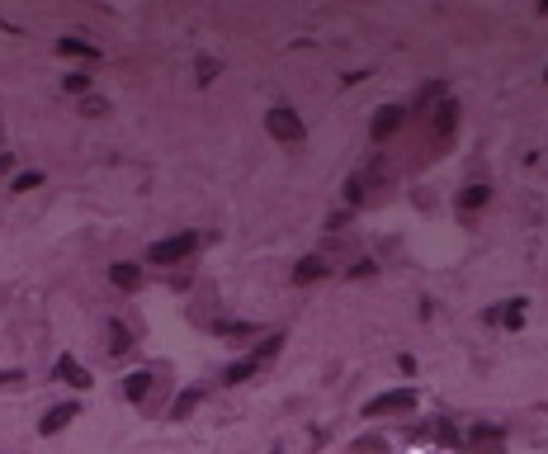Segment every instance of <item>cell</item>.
Instances as JSON below:
<instances>
[{"mask_svg": "<svg viewBox=\"0 0 548 454\" xmlns=\"http://www.w3.org/2000/svg\"><path fill=\"white\" fill-rule=\"evenodd\" d=\"M194 251H199V232H180V237L157 241V246L147 251V261H152V265H175V261H185V256H194Z\"/></svg>", "mask_w": 548, "mask_h": 454, "instance_id": "obj_1", "label": "cell"}, {"mask_svg": "<svg viewBox=\"0 0 548 454\" xmlns=\"http://www.w3.org/2000/svg\"><path fill=\"white\" fill-rule=\"evenodd\" d=\"M269 355H279V336H274V341H260V345L251 350V355H246V360H236V364H232V369H227L222 378H227V383H241V378H246V374H255V369H260V364L269 360Z\"/></svg>", "mask_w": 548, "mask_h": 454, "instance_id": "obj_2", "label": "cell"}, {"mask_svg": "<svg viewBox=\"0 0 548 454\" xmlns=\"http://www.w3.org/2000/svg\"><path fill=\"white\" fill-rule=\"evenodd\" d=\"M411 407H416V388H392L383 398H374L364 407V417H388V412H411Z\"/></svg>", "mask_w": 548, "mask_h": 454, "instance_id": "obj_3", "label": "cell"}, {"mask_svg": "<svg viewBox=\"0 0 548 454\" xmlns=\"http://www.w3.org/2000/svg\"><path fill=\"white\" fill-rule=\"evenodd\" d=\"M265 128H269V138H279V142H303V133H308L293 109H274L265 119Z\"/></svg>", "mask_w": 548, "mask_h": 454, "instance_id": "obj_4", "label": "cell"}, {"mask_svg": "<svg viewBox=\"0 0 548 454\" xmlns=\"http://www.w3.org/2000/svg\"><path fill=\"white\" fill-rule=\"evenodd\" d=\"M57 378H62V383H71V388H90V374H85L71 355H62V360H57Z\"/></svg>", "mask_w": 548, "mask_h": 454, "instance_id": "obj_5", "label": "cell"}, {"mask_svg": "<svg viewBox=\"0 0 548 454\" xmlns=\"http://www.w3.org/2000/svg\"><path fill=\"white\" fill-rule=\"evenodd\" d=\"M71 417H76V402H62V407H52V412L43 417V436H47V431H62Z\"/></svg>", "mask_w": 548, "mask_h": 454, "instance_id": "obj_6", "label": "cell"}, {"mask_svg": "<svg viewBox=\"0 0 548 454\" xmlns=\"http://www.w3.org/2000/svg\"><path fill=\"white\" fill-rule=\"evenodd\" d=\"M397 124H402V109H378V119H374V138L383 142L388 133H397Z\"/></svg>", "mask_w": 548, "mask_h": 454, "instance_id": "obj_7", "label": "cell"}, {"mask_svg": "<svg viewBox=\"0 0 548 454\" xmlns=\"http://www.w3.org/2000/svg\"><path fill=\"white\" fill-rule=\"evenodd\" d=\"M147 388H152V374H147V369H138V374H128V383H123V393L133 398V402H142V398H147Z\"/></svg>", "mask_w": 548, "mask_h": 454, "instance_id": "obj_8", "label": "cell"}, {"mask_svg": "<svg viewBox=\"0 0 548 454\" xmlns=\"http://www.w3.org/2000/svg\"><path fill=\"white\" fill-rule=\"evenodd\" d=\"M454 119H458V109L444 100V104H439V114H435V133H439V138H449V133H454Z\"/></svg>", "mask_w": 548, "mask_h": 454, "instance_id": "obj_9", "label": "cell"}, {"mask_svg": "<svg viewBox=\"0 0 548 454\" xmlns=\"http://www.w3.org/2000/svg\"><path fill=\"white\" fill-rule=\"evenodd\" d=\"M109 350H114V355L133 350V336H128V327H123V322H114V327H109Z\"/></svg>", "mask_w": 548, "mask_h": 454, "instance_id": "obj_10", "label": "cell"}, {"mask_svg": "<svg viewBox=\"0 0 548 454\" xmlns=\"http://www.w3.org/2000/svg\"><path fill=\"white\" fill-rule=\"evenodd\" d=\"M114 284H118V289H138V284H142V270H138V265H114Z\"/></svg>", "mask_w": 548, "mask_h": 454, "instance_id": "obj_11", "label": "cell"}, {"mask_svg": "<svg viewBox=\"0 0 548 454\" xmlns=\"http://www.w3.org/2000/svg\"><path fill=\"white\" fill-rule=\"evenodd\" d=\"M194 407H199V388H185L180 398H175V412H171V417H189Z\"/></svg>", "mask_w": 548, "mask_h": 454, "instance_id": "obj_12", "label": "cell"}, {"mask_svg": "<svg viewBox=\"0 0 548 454\" xmlns=\"http://www.w3.org/2000/svg\"><path fill=\"white\" fill-rule=\"evenodd\" d=\"M317 275H322V261H317V256H312V261H303V265L293 270V280H298V284H308V280H317Z\"/></svg>", "mask_w": 548, "mask_h": 454, "instance_id": "obj_13", "label": "cell"}, {"mask_svg": "<svg viewBox=\"0 0 548 454\" xmlns=\"http://www.w3.org/2000/svg\"><path fill=\"white\" fill-rule=\"evenodd\" d=\"M487 204V185H473L468 194H463V208H482Z\"/></svg>", "mask_w": 548, "mask_h": 454, "instance_id": "obj_14", "label": "cell"}, {"mask_svg": "<svg viewBox=\"0 0 548 454\" xmlns=\"http://www.w3.org/2000/svg\"><path fill=\"white\" fill-rule=\"evenodd\" d=\"M62 85H66V90H71V95H80V90H90V76H66Z\"/></svg>", "mask_w": 548, "mask_h": 454, "instance_id": "obj_15", "label": "cell"}, {"mask_svg": "<svg viewBox=\"0 0 548 454\" xmlns=\"http://www.w3.org/2000/svg\"><path fill=\"white\" fill-rule=\"evenodd\" d=\"M62 52H85V57H95V47H85L80 38H62Z\"/></svg>", "mask_w": 548, "mask_h": 454, "instance_id": "obj_16", "label": "cell"}]
</instances>
